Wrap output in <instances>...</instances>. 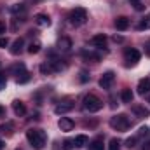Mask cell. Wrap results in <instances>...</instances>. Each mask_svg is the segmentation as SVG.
<instances>
[{
    "mask_svg": "<svg viewBox=\"0 0 150 150\" xmlns=\"http://www.w3.org/2000/svg\"><path fill=\"white\" fill-rule=\"evenodd\" d=\"M89 150H103V138H94L89 143Z\"/></svg>",
    "mask_w": 150,
    "mask_h": 150,
    "instance_id": "44dd1931",
    "label": "cell"
},
{
    "mask_svg": "<svg viewBox=\"0 0 150 150\" xmlns=\"http://www.w3.org/2000/svg\"><path fill=\"white\" fill-rule=\"evenodd\" d=\"M138 93L140 94H149L150 93V79L149 77H145V79H142L138 82Z\"/></svg>",
    "mask_w": 150,
    "mask_h": 150,
    "instance_id": "4fadbf2b",
    "label": "cell"
},
{
    "mask_svg": "<svg viewBox=\"0 0 150 150\" xmlns=\"http://www.w3.org/2000/svg\"><path fill=\"white\" fill-rule=\"evenodd\" d=\"M129 2H131V5H133L136 11H143V9H145V5H143L142 0H129Z\"/></svg>",
    "mask_w": 150,
    "mask_h": 150,
    "instance_id": "83f0119b",
    "label": "cell"
},
{
    "mask_svg": "<svg viewBox=\"0 0 150 150\" xmlns=\"http://www.w3.org/2000/svg\"><path fill=\"white\" fill-rule=\"evenodd\" d=\"M4 147H5V143H4V142L0 140V150H4Z\"/></svg>",
    "mask_w": 150,
    "mask_h": 150,
    "instance_id": "ab89813d",
    "label": "cell"
},
{
    "mask_svg": "<svg viewBox=\"0 0 150 150\" xmlns=\"http://www.w3.org/2000/svg\"><path fill=\"white\" fill-rule=\"evenodd\" d=\"M5 30H7V25H5V21H4V19H0V35H2V33H5Z\"/></svg>",
    "mask_w": 150,
    "mask_h": 150,
    "instance_id": "e575fe53",
    "label": "cell"
},
{
    "mask_svg": "<svg viewBox=\"0 0 150 150\" xmlns=\"http://www.w3.org/2000/svg\"><path fill=\"white\" fill-rule=\"evenodd\" d=\"M74 147H75L74 140H65V147H63L65 150H70V149H74Z\"/></svg>",
    "mask_w": 150,
    "mask_h": 150,
    "instance_id": "4dcf8cb0",
    "label": "cell"
},
{
    "mask_svg": "<svg viewBox=\"0 0 150 150\" xmlns=\"http://www.w3.org/2000/svg\"><path fill=\"white\" fill-rule=\"evenodd\" d=\"M11 12H12V14H25V12H26V5H25V4H14V5L11 7Z\"/></svg>",
    "mask_w": 150,
    "mask_h": 150,
    "instance_id": "7402d4cb",
    "label": "cell"
},
{
    "mask_svg": "<svg viewBox=\"0 0 150 150\" xmlns=\"http://www.w3.org/2000/svg\"><path fill=\"white\" fill-rule=\"evenodd\" d=\"M147 131H149V127H142L140 129V134H147Z\"/></svg>",
    "mask_w": 150,
    "mask_h": 150,
    "instance_id": "74e56055",
    "label": "cell"
},
{
    "mask_svg": "<svg viewBox=\"0 0 150 150\" xmlns=\"http://www.w3.org/2000/svg\"><path fill=\"white\" fill-rule=\"evenodd\" d=\"M113 40H115V42H122V37H120V35H115Z\"/></svg>",
    "mask_w": 150,
    "mask_h": 150,
    "instance_id": "f35d334b",
    "label": "cell"
},
{
    "mask_svg": "<svg viewBox=\"0 0 150 150\" xmlns=\"http://www.w3.org/2000/svg\"><path fill=\"white\" fill-rule=\"evenodd\" d=\"M11 70H12L16 75H19V74H23V72H25V65H23V63H18V65H14Z\"/></svg>",
    "mask_w": 150,
    "mask_h": 150,
    "instance_id": "f1b7e54d",
    "label": "cell"
},
{
    "mask_svg": "<svg viewBox=\"0 0 150 150\" xmlns=\"http://www.w3.org/2000/svg\"><path fill=\"white\" fill-rule=\"evenodd\" d=\"M126 147H127V149L136 147V138H134V136H133V138H127V140H126Z\"/></svg>",
    "mask_w": 150,
    "mask_h": 150,
    "instance_id": "f546056e",
    "label": "cell"
},
{
    "mask_svg": "<svg viewBox=\"0 0 150 150\" xmlns=\"http://www.w3.org/2000/svg\"><path fill=\"white\" fill-rule=\"evenodd\" d=\"M120 100H122V103H133V91L129 87L122 89L120 91Z\"/></svg>",
    "mask_w": 150,
    "mask_h": 150,
    "instance_id": "2e32d148",
    "label": "cell"
},
{
    "mask_svg": "<svg viewBox=\"0 0 150 150\" xmlns=\"http://www.w3.org/2000/svg\"><path fill=\"white\" fill-rule=\"evenodd\" d=\"M87 80H89V75H87L86 70H82L80 72V82H87Z\"/></svg>",
    "mask_w": 150,
    "mask_h": 150,
    "instance_id": "836d02e7",
    "label": "cell"
},
{
    "mask_svg": "<svg viewBox=\"0 0 150 150\" xmlns=\"http://www.w3.org/2000/svg\"><path fill=\"white\" fill-rule=\"evenodd\" d=\"M23 47H25V40H23V38H16V40L12 42V47H11V54H14V56L21 54V52H23Z\"/></svg>",
    "mask_w": 150,
    "mask_h": 150,
    "instance_id": "8fae6325",
    "label": "cell"
},
{
    "mask_svg": "<svg viewBox=\"0 0 150 150\" xmlns=\"http://www.w3.org/2000/svg\"><path fill=\"white\" fill-rule=\"evenodd\" d=\"M145 54H147V56H150V40L145 44Z\"/></svg>",
    "mask_w": 150,
    "mask_h": 150,
    "instance_id": "d590c367",
    "label": "cell"
},
{
    "mask_svg": "<svg viewBox=\"0 0 150 150\" xmlns=\"http://www.w3.org/2000/svg\"><path fill=\"white\" fill-rule=\"evenodd\" d=\"M82 105H84V110H87L89 113L100 112V110L103 108V101H101L96 94H87V96H84Z\"/></svg>",
    "mask_w": 150,
    "mask_h": 150,
    "instance_id": "7a4b0ae2",
    "label": "cell"
},
{
    "mask_svg": "<svg viewBox=\"0 0 150 150\" xmlns=\"http://www.w3.org/2000/svg\"><path fill=\"white\" fill-rule=\"evenodd\" d=\"M58 47H59V51H70V47H72V40L68 37H61L59 38V42H58Z\"/></svg>",
    "mask_w": 150,
    "mask_h": 150,
    "instance_id": "e0dca14e",
    "label": "cell"
},
{
    "mask_svg": "<svg viewBox=\"0 0 150 150\" xmlns=\"http://www.w3.org/2000/svg\"><path fill=\"white\" fill-rule=\"evenodd\" d=\"M129 126H131V120L127 119L126 113H117L110 119V127L115 131H126Z\"/></svg>",
    "mask_w": 150,
    "mask_h": 150,
    "instance_id": "3957f363",
    "label": "cell"
},
{
    "mask_svg": "<svg viewBox=\"0 0 150 150\" xmlns=\"http://www.w3.org/2000/svg\"><path fill=\"white\" fill-rule=\"evenodd\" d=\"M74 143H75V147H79V149L86 147V145H87V136H86V134H79V136H75Z\"/></svg>",
    "mask_w": 150,
    "mask_h": 150,
    "instance_id": "ffe728a7",
    "label": "cell"
},
{
    "mask_svg": "<svg viewBox=\"0 0 150 150\" xmlns=\"http://www.w3.org/2000/svg\"><path fill=\"white\" fill-rule=\"evenodd\" d=\"M7 45H9V38H7V37H0V47H2V49H5Z\"/></svg>",
    "mask_w": 150,
    "mask_h": 150,
    "instance_id": "1f68e13d",
    "label": "cell"
},
{
    "mask_svg": "<svg viewBox=\"0 0 150 150\" xmlns=\"http://www.w3.org/2000/svg\"><path fill=\"white\" fill-rule=\"evenodd\" d=\"M149 101H150V93H149Z\"/></svg>",
    "mask_w": 150,
    "mask_h": 150,
    "instance_id": "60d3db41",
    "label": "cell"
},
{
    "mask_svg": "<svg viewBox=\"0 0 150 150\" xmlns=\"http://www.w3.org/2000/svg\"><path fill=\"white\" fill-rule=\"evenodd\" d=\"M28 80H30V74H28L26 70H25L23 74H19V75H18V79H16V82H18V84H26Z\"/></svg>",
    "mask_w": 150,
    "mask_h": 150,
    "instance_id": "603a6c76",
    "label": "cell"
},
{
    "mask_svg": "<svg viewBox=\"0 0 150 150\" xmlns=\"http://www.w3.org/2000/svg\"><path fill=\"white\" fill-rule=\"evenodd\" d=\"M82 56H84L86 59H93V61H100V59H101V54L93 52V51H87V49H84V51H82Z\"/></svg>",
    "mask_w": 150,
    "mask_h": 150,
    "instance_id": "d6986e66",
    "label": "cell"
},
{
    "mask_svg": "<svg viewBox=\"0 0 150 150\" xmlns=\"http://www.w3.org/2000/svg\"><path fill=\"white\" fill-rule=\"evenodd\" d=\"M4 115H5V108H4V107H2V105H0V119H2V117H4Z\"/></svg>",
    "mask_w": 150,
    "mask_h": 150,
    "instance_id": "8d00e7d4",
    "label": "cell"
},
{
    "mask_svg": "<svg viewBox=\"0 0 150 150\" xmlns=\"http://www.w3.org/2000/svg\"><path fill=\"white\" fill-rule=\"evenodd\" d=\"M131 110H133V113H134L136 117H140V119H145V117H149V115H150L149 108H145L143 105H138V103H136V105H133V107H131Z\"/></svg>",
    "mask_w": 150,
    "mask_h": 150,
    "instance_id": "9c48e42d",
    "label": "cell"
},
{
    "mask_svg": "<svg viewBox=\"0 0 150 150\" xmlns=\"http://www.w3.org/2000/svg\"><path fill=\"white\" fill-rule=\"evenodd\" d=\"M136 28H138V30H150V18H143V19L138 23Z\"/></svg>",
    "mask_w": 150,
    "mask_h": 150,
    "instance_id": "d4e9b609",
    "label": "cell"
},
{
    "mask_svg": "<svg viewBox=\"0 0 150 150\" xmlns=\"http://www.w3.org/2000/svg\"><path fill=\"white\" fill-rule=\"evenodd\" d=\"M74 108V101L70 100V98H67V100H63V101H59L56 107H54V112L58 113V115H61V113H67L70 112Z\"/></svg>",
    "mask_w": 150,
    "mask_h": 150,
    "instance_id": "52a82bcc",
    "label": "cell"
},
{
    "mask_svg": "<svg viewBox=\"0 0 150 150\" xmlns=\"http://www.w3.org/2000/svg\"><path fill=\"white\" fill-rule=\"evenodd\" d=\"M40 47H42L40 42H32V44L28 45V52H30V54H37L38 51H40Z\"/></svg>",
    "mask_w": 150,
    "mask_h": 150,
    "instance_id": "484cf974",
    "label": "cell"
},
{
    "mask_svg": "<svg viewBox=\"0 0 150 150\" xmlns=\"http://www.w3.org/2000/svg\"><path fill=\"white\" fill-rule=\"evenodd\" d=\"M5 84H7V80H5V75L0 72V91H2L4 87H5Z\"/></svg>",
    "mask_w": 150,
    "mask_h": 150,
    "instance_id": "d6a6232c",
    "label": "cell"
},
{
    "mask_svg": "<svg viewBox=\"0 0 150 150\" xmlns=\"http://www.w3.org/2000/svg\"><path fill=\"white\" fill-rule=\"evenodd\" d=\"M75 126V122L72 119H68V117H61L59 120H58V127L61 129V131H72Z\"/></svg>",
    "mask_w": 150,
    "mask_h": 150,
    "instance_id": "ba28073f",
    "label": "cell"
},
{
    "mask_svg": "<svg viewBox=\"0 0 150 150\" xmlns=\"http://www.w3.org/2000/svg\"><path fill=\"white\" fill-rule=\"evenodd\" d=\"M12 110H14V113H16L18 117H23V115L26 113V107H25V103H23V101L16 100V101L12 103Z\"/></svg>",
    "mask_w": 150,
    "mask_h": 150,
    "instance_id": "5bb4252c",
    "label": "cell"
},
{
    "mask_svg": "<svg viewBox=\"0 0 150 150\" xmlns=\"http://www.w3.org/2000/svg\"><path fill=\"white\" fill-rule=\"evenodd\" d=\"M68 19H70V25H74V26H82V25L87 21V12H86V9L77 7V9H74V11L68 14Z\"/></svg>",
    "mask_w": 150,
    "mask_h": 150,
    "instance_id": "277c9868",
    "label": "cell"
},
{
    "mask_svg": "<svg viewBox=\"0 0 150 150\" xmlns=\"http://www.w3.org/2000/svg\"><path fill=\"white\" fill-rule=\"evenodd\" d=\"M113 80H115V74H113L112 70H108V72H105V74L101 75V79H100V87L101 89H110L113 84Z\"/></svg>",
    "mask_w": 150,
    "mask_h": 150,
    "instance_id": "8992f818",
    "label": "cell"
},
{
    "mask_svg": "<svg viewBox=\"0 0 150 150\" xmlns=\"http://www.w3.org/2000/svg\"><path fill=\"white\" fill-rule=\"evenodd\" d=\"M115 28L119 30V32H124V30H127L129 28V18H126V16H119L117 19H115Z\"/></svg>",
    "mask_w": 150,
    "mask_h": 150,
    "instance_id": "30bf717a",
    "label": "cell"
},
{
    "mask_svg": "<svg viewBox=\"0 0 150 150\" xmlns=\"http://www.w3.org/2000/svg\"><path fill=\"white\" fill-rule=\"evenodd\" d=\"M108 150H120V142L117 138H112L110 140V145H108Z\"/></svg>",
    "mask_w": 150,
    "mask_h": 150,
    "instance_id": "4316f807",
    "label": "cell"
},
{
    "mask_svg": "<svg viewBox=\"0 0 150 150\" xmlns=\"http://www.w3.org/2000/svg\"><path fill=\"white\" fill-rule=\"evenodd\" d=\"M52 72H54V67H52L51 61H44V63L40 65V74L42 75H51Z\"/></svg>",
    "mask_w": 150,
    "mask_h": 150,
    "instance_id": "ac0fdd59",
    "label": "cell"
},
{
    "mask_svg": "<svg viewBox=\"0 0 150 150\" xmlns=\"http://www.w3.org/2000/svg\"><path fill=\"white\" fill-rule=\"evenodd\" d=\"M140 58H142V54H140V51H138V49L129 47V49H126V51H124V59H126V63H127V65H136V63L140 61Z\"/></svg>",
    "mask_w": 150,
    "mask_h": 150,
    "instance_id": "5b68a950",
    "label": "cell"
},
{
    "mask_svg": "<svg viewBox=\"0 0 150 150\" xmlns=\"http://www.w3.org/2000/svg\"><path fill=\"white\" fill-rule=\"evenodd\" d=\"M91 45H94V47H105L107 45V37L103 35V33H98V35H94V37L91 38Z\"/></svg>",
    "mask_w": 150,
    "mask_h": 150,
    "instance_id": "7c38bea8",
    "label": "cell"
},
{
    "mask_svg": "<svg viewBox=\"0 0 150 150\" xmlns=\"http://www.w3.org/2000/svg\"><path fill=\"white\" fill-rule=\"evenodd\" d=\"M26 140L32 145V149L35 150H42L45 147V133L42 129H28L26 131Z\"/></svg>",
    "mask_w": 150,
    "mask_h": 150,
    "instance_id": "6da1fadb",
    "label": "cell"
},
{
    "mask_svg": "<svg viewBox=\"0 0 150 150\" xmlns=\"http://www.w3.org/2000/svg\"><path fill=\"white\" fill-rule=\"evenodd\" d=\"M12 129H14V126H12L11 122H9V124L0 126V133H2V134H7V136H9V134H12Z\"/></svg>",
    "mask_w": 150,
    "mask_h": 150,
    "instance_id": "cb8c5ba5",
    "label": "cell"
},
{
    "mask_svg": "<svg viewBox=\"0 0 150 150\" xmlns=\"http://www.w3.org/2000/svg\"><path fill=\"white\" fill-rule=\"evenodd\" d=\"M35 23H37L38 26H49V25H51V18H49L47 14H42V12H40V14L35 16Z\"/></svg>",
    "mask_w": 150,
    "mask_h": 150,
    "instance_id": "9a60e30c",
    "label": "cell"
}]
</instances>
